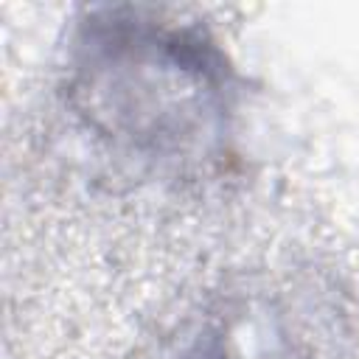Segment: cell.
<instances>
[{
	"mask_svg": "<svg viewBox=\"0 0 359 359\" xmlns=\"http://www.w3.org/2000/svg\"><path fill=\"white\" fill-rule=\"evenodd\" d=\"M76 45L79 112L101 137L157 163L188 157L199 140L219 135L224 65L210 42L109 11Z\"/></svg>",
	"mask_w": 359,
	"mask_h": 359,
	"instance_id": "1",
	"label": "cell"
},
{
	"mask_svg": "<svg viewBox=\"0 0 359 359\" xmlns=\"http://www.w3.org/2000/svg\"><path fill=\"white\" fill-rule=\"evenodd\" d=\"M216 359H222V356H216Z\"/></svg>",
	"mask_w": 359,
	"mask_h": 359,
	"instance_id": "2",
	"label": "cell"
}]
</instances>
